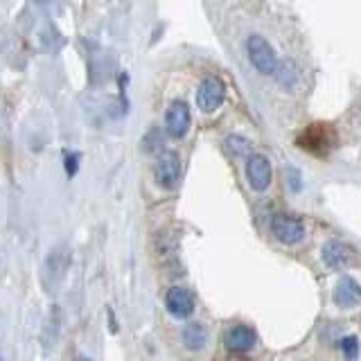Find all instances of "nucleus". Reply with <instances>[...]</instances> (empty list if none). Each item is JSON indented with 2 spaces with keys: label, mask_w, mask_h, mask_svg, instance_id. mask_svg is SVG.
Returning a JSON list of instances; mask_svg holds the SVG:
<instances>
[{
  "label": "nucleus",
  "mask_w": 361,
  "mask_h": 361,
  "mask_svg": "<svg viewBox=\"0 0 361 361\" xmlns=\"http://www.w3.org/2000/svg\"><path fill=\"white\" fill-rule=\"evenodd\" d=\"M248 56H251V63L257 68L259 73L264 75H276L278 71V56L274 52V48L267 43L264 37H259V34H253V37H248Z\"/></svg>",
  "instance_id": "1"
},
{
  "label": "nucleus",
  "mask_w": 361,
  "mask_h": 361,
  "mask_svg": "<svg viewBox=\"0 0 361 361\" xmlns=\"http://www.w3.org/2000/svg\"><path fill=\"white\" fill-rule=\"evenodd\" d=\"M224 97H226V86L221 84V79H217V77L203 79V84L199 86V93H197L199 109L203 113L217 111L224 104Z\"/></svg>",
  "instance_id": "2"
},
{
  "label": "nucleus",
  "mask_w": 361,
  "mask_h": 361,
  "mask_svg": "<svg viewBox=\"0 0 361 361\" xmlns=\"http://www.w3.org/2000/svg\"><path fill=\"white\" fill-rule=\"evenodd\" d=\"M154 176H156V183L163 185V188H174L180 178V163H178V156L174 152H165L156 158L154 163Z\"/></svg>",
  "instance_id": "3"
},
{
  "label": "nucleus",
  "mask_w": 361,
  "mask_h": 361,
  "mask_svg": "<svg viewBox=\"0 0 361 361\" xmlns=\"http://www.w3.org/2000/svg\"><path fill=\"white\" fill-rule=\"evenodd\" d=\"M165 127L167 133L172 138H183L190 129V106L185 104L183 99H176L169 104L167 109V116H165Z\"/></svg>",
  "instance_id": "4"
},
{
  "label": "nucleus",
  "mask_w": 361,
  "mask_h": 361,
  "mask_svg": "<svg viewBox=\"0 0 361 361\" xmlns=\"http://www.w3.org/2000/svg\"><path fill=\"white\" fill-rule=\"evenodd\" d=\"M271 231L282 244H298L305 235V226L289 214H276L274 221H271Z\"/></svg>",
  "instance_id": "5"
},
{
  "label": "nucleus",
  "mask_w": 361,
  "mask_h": 361,
  "mask_svg": "<svg viewBox=\"0 0 361 361\" xmlns=\"http://www.w3.org/2000/svg\"><path fill=\"white\" fill-rule=\"evenodd\" d=\"M246 174H248V183H251L255 192H264L271 185V176H274L271 174V163L259 154H253L248 158Z\"/></svg>",
  "instance_id": "6"
},
{
  "label": "nucleus",
  "mask_w": 361,
  "mask_h": 361,
  "mask_svg": "<svg viewBox=\"0 0 361 361\" xmlns=\"http://www.w3.org/2000/svg\"><path fill=\"white\" fill-rule=\"evenodd\" d=\"M165 302H167L169 314H174L176 319H188V316L195 312V298H192V293L183 287L169 289Z\"/></svg>",
  "instance_id": "7"
},
{
  "label": "nucleus",
  "mask_w": 361,
  "mask_h": 361,
  "mask_svg": "<svg viewBox=\"0 0 361 361\" xmlns=\"http://www.w3.org/2000/svg\"><path fill=\"white\" fill-rule=\"evenodd\" d=\"M334 302L338 305V307H343V310L357 307V305L361 302V287H359V282L353 280V278H348V276L338 280V285L334 289Z\"/></svg>",
  "instance_id": "8"
},
{
  "label": "nucleus",
  "mask_w": 361,
  "mask_h": 361,
  "mask_svg": "<svg viewBox=\"0 0 361 361\" xmlns=\"http://www.w3.org/2000/svg\"><path fill=\"white\" fill-rule=\"evenodd\" d=\"M255 341H257L255 332L246 325H237L233 330L226 332V345H228V350H233V353H248V350L255 345Z\"/></svg>",
  "instance_id": "9"
},
{
  "label": "nucleus",
  "mask_w": 361,
  "mask_h": 361,
  "mask_svg": "<svg viewBox=\"0 0 361 361\" xmlns=\"http://www.w3.org/2000/svg\"><path fill=\"white\" fill-rule=\"evenodd\" d=\"M300 147L310 149L314 154H323L327 152V129L325 127H312L300 135Z\"/></svg>",
  "instance_id": "10"
},
{
  "label": "nucleus",
  "mask_w": 361,
  "mask_h": 361,
  "mask_svg": "<svg viewBox=\"0 0 361 361\" xmlns=\"http://www.w3.org/2000/svg\"><path fill=\"white\" fill-rule=\"evenodd\" d=\"M183 343L188 350H192V353H199V350L206 348L208 343V330H206V325H201V323H190L185 325V330H183Z\"/></svg>",
  "instance_id": "11"
},
{
  "label": "nucleus",
  "mask_w": 361,
  "mask_h": 361,
  "mask_svg": "<svg viewBox=\"0 0 361 361\" xmlns=\"http://www.w3.org/2000/svg\"><path fill=\"white\" fill-rule=\"evenodd\" d=\"M350 257H353V255H350V251L343 244H338V242H330V244H325V248H323L325 264L332 267V269L345 267L350 262Z\"/></svg>",
  "instance_id": "12"
},
{
  "label": "nucleus",
  "mask_w": 361,
  "mask_h": 361,
  "mask_svg": "<svg viewBox=\"0 0 361 361\" xmlns=\"http://www.w3.org/2000/svg\"><path fill=\"white\" fill-rule=\"evenodd\" d=\"M224 149L231 156H244V154H248V142L244 138H240V135H231V138L224 142Z\"/></svg>",
  "instance_id": "13"
},
{
  "label": "nucleus",
  "mask_w": 361,
  "mask_h": 361,
  "mask_svg": "<svg viewBox=\"0 0 361 361\" xmlns=\"http://www.w3.org/2000/svg\"><path fill=\"white\" fill-rule=\"evenodd\" d=\"M276 77L282 86H291L296 84V71H293V66L289 61H280L278 63V71H276Z\"/></svg>",
  "instance_id": "14"
},
{
  "label": "nucleus",
  "mask_w": 361,
  "mask_h": 361,
  "mask_svg": "<svg viewBox=\"0 0 361 361\" xmlns=\"http://www.w3.org/2000/svg\"><path fill=\"white\" fill-rule=\"evenodd\" d=\"M341 350L348 361H355L357 355H359V338L357 336H345L341 341Z\"/></svg>",
  "instance_id": "15"
},
{
  "label": "nucleus",
  "mask_w": 361,
  "mask_h": 361,
  "mask_svg": "<svg viewBox=\"0 0 361 361\" xmlns=\"http://www.w3.org/2000/svg\"><path fill=\"white\" fill-rule=\"evenodd\" d=\"M287 183H289V188H291L293 192H300L302 180H300V172H298L296 167H289V169H287Z\"/></svg>",
  "instance_id": "16"
},
{
  "label": "nucleus",
  "mask_w": 361,
  "mask_h": 361,
  "mask_svg": "<svg viewBox=\"0 0 361 361\" xmlns=\"http://www.w3.org/2000/svg\"><path fill=\"white\" fill-rule=\"evenodd\" d=\"M66 172L68 176L77 174V154H66Z\"/></svg>",
  "instance_id": "17"
}]
</instances>
